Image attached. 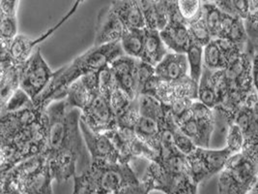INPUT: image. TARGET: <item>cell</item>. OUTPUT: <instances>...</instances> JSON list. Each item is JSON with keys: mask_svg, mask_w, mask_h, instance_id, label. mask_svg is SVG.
<instances>
[{"mask_svg": "<svg viewBox=\"0 0 258 194\" xmlns=\"http://www.w3.org/2000/svg\"><path fill=\"white\" fill-rule=\"evenodd\" d=\"M141 11L143 14L146 29L158 30L157 29V18H156V9L154 0H141L139 1Z\"/></svg>", "mask_w": 258, "mask_h": 194, "instance_id": "cell-40", "label": "cell"}, {"mask_svg": "<svg viewBox=\"0 0 258 194\" xmlns=\"http://www.w3.org/2000/svg\"><path fill=\"white\" fill-rule=\"evenodd\" d=\"M156 75L155 67L144 62V61L139 60V65H138V74H137V79H138V95L140 96L141 93V90L145 84L152 78L153 76Z\"/></svg>", "mask_w": 258, "mask_h": 194, "instance_id": "cell-41", "label": "cell"}, {"mask_svg": "<svg viewBox=\"0 0 258 194\" xmlns=\"http://www.w3.org/2000/svg\"><path fill=\"white\" fill-rule=\"evenodd\" d=\"M251 55H252V81H253L254 89L258 94V52L251 53Z\"/></svg>", "mask_w": 258, "mask_h": 194, "instance_id": "cell-45", "label": "cell"}, {"mask_svg": "<svg viewBox=\"0 0 258 194\" xmlns=\"http://www.w3.org/2000/svg\"><path fill=\"white\" fill-rule=\"evenodd\" d=\"M160 34L166 48L172 53L186 55L192 40L187 22L179 11L178 1H169V22Z\"/></svg>", "mask_w": 258, "mask_h": 194, "instance_id": "cell-10", "label": "cell"}, {"mask_svg": "<svg viewBox=\"0 0 258 194\" xmlns=\"http://www.w3.org/2000/svg\"><path fill=\"white\" fill-rule=\"evenodd\" d=\"M109 102L117 119L118 117L123 115L127 110L129 109L134 100L126 92H124L118 85H116L110 94Z\"/></svg>", "mask_w": 258, "mask_h": 194, "instance_id": "cell-35", "label": "cell"}, {"mask_svg": "<svg viewBox=\"0 0 258 194\" xmlns=\"http://www.w3.org/2000/svg\"><path fill=\"white\" fill-rule=\"evenodd\" d=\"M53 75L54 72L42 56L41 48L37 47L31 57L22 65L20 88L34 102L47 88Z\"/></svg>", "mask_w": 258, "mask_h": 194, "instance_id": "cell-7", "label": "cell"}, {"mask_svg": "<svg viewBox=\"0 0 258 194\" xmlns=\"http://www.w3.org/2000/svg\"><path fill=\"white\" fill-rule=\"evenodd\" d=\"M156 75L165 82L181 81L189 76L188 59L185 54L168 53L155 67Z\"/></svg>", "mask_w": 258, "mask_h": 194, "instance_id": "cell-17", "label": "cell"}, {"mask_svg": "<svg viewBox=\"0 0 258 194\" xmlns=\"http://www.w3.org/2000/svg\"><path fill=\"white\" fill-rule=\"evenodd\" d=\"M232 156L225 147L221 150H210L198 147L188 157V177L197 185L207 182L213 176L219 175Z\"/></svg>", "mask_w": 258, "mask_h": 194, "instance_id": "cell-6", "label": "cell"}, {"mask_svg": "<svg viewBox=\"0 0 258 194\" xmlns=\"http://www.w3.org/2000/svg\"><path fill=\"white\" fill-rule=\"evenodd\" d=\"M162 122L147 116H140L136 125V133L145 144L149 146L159 155V138L162 129Z\"/></svg>", "mask_w": 258, "mask_h": 194, "instance_id": "cell-22", "label": "cell"}, {"mask_svg": "<svg viewBox=\"0 0 258 194\" xmlns=\"http://www.w3.org/2000/svg\"><path fill=\"white\" fill-rule=\"evenodd\" d=\"M258 149L232 155L219 174V194H247L257 180Z\"/></svg>", "mask_w": 258, "mask_h": 194, "instance_id": "cell-4", "label": "cell"}, {"mask_svg": "<svg viewBox=\"0 0 258 194\" xmlns=\"http://www.w3.org/2000/svg\"><path fill=\"white\" fill-rule=\"evenodd\" d=\"M202 7L206 24L211 34L212 39H218L223 22V13L218 8L214 1L203 2Z\"/></svg>", "mask_w": 258, "mask_h": 194, "instance_id": "cell-29", "label": "cell"}, {"mask_svg": "<svg viewBox=\"0 0 258 194\" xmlns=\"http://www.w3.org/2000/svg\"><path fill=\"white\" fill-rule=\"evenodd\" d=\"M251 189H253V190H255V191H258V177L257 180H256V182H255V184L253 185V187H252Z\"/></svg>", "mask_w": 258, "mask_h": 194, "instance_id": "cell-46", "label": "cell"}, {"mask_svg": "<svg viewBox=\"0 0 258 194\" xmlns=\"http://www.w3.org/2000/svg\"><path fill=\"white\" fill-rule=\"evenodd\" d=\"M8 48H1L0 107L3 108L13 94L20 88L22 65H16L10 58Z\"/></svg>", "mask_w": 258, "mask_h": 194, "instance_id": "cell-16", "label": "cell"}, {"mask_svg": "<svg viewBox=\"0 0 258 194\" xmlns=\"http://www.w3.org/2000/svg\"><path fill=\"white\" fill-rule=\"evenodd\" d=\"M156 162L171 175L188 176V157L182 154L176 147L168 152L160 154Z\"/></svg>", "mask_w": 258, "mask_h": 194, "instance_id": "cell-23", "label": "cell"}, {"mask_svg": "<svg viewBox=\"0 0 258 194\" xmlns=\"http://www.w3.org/2000/svg\"><path fill=\"white\" fill-rule=\"evenodd\" d=\"M143 94L155 97L166 105L184 98L196 101L199 100V85L189 76L181 81L165 82L155 75L143 86L141 95Z\"/></svg>", "mask_w": 258, "mask_h": 194, "instance_id": "cell-8", "label": "cell"}, {"mask_svg": "<svg viewBox=\"0 0 258 194\" xmlns=\"http://www.w3.org/2000/svg\"><path fill=\"white\" fill-rule=\"evenodd\" d=\"M140 182L130 163L92 161L87 169L74 178L72 194H118L126 186Z\"/></svg>", "mask_w": 258, "mask_h": 194, "instance_id": "cell-3", "label": "cell"}, {"mask_svg": "<svg viewBox=\"0 0 258 194\" xmlns=\"http://www.w3.org/2000/svg\"><path fill=\"white\" fill-rule=\"evenodd\" d=\"M178 177L167 173L159 163L150 162L141 182L149 192L158 190L164 194H172Z\"/></svg>", "mask_w": 258, "mask_h": 194, "instance_id": "cell-18", "label": "cell"}, {"mask_svg": "<svg viewBox=\"0 0 258 194\" xmlns=\"http://www.w3.org/2000/svg\"><path fill=\"white\" fill-rule=\"evenodd\" d=\"M80 4H81V1H76L70 11L66 14V16L59 22L58 24H56L55 26L49 28L47 32L42 34L39 38L32 39V38L25 36V35H18L16 37L7 50L10 58L12 59L13 62L16 65H23L24 62L31 57V55L33 54L36 48L39 47L38 44L40 42L46 40L53 32H55L62 24H64L69 18H71L75 14L78 7L80 6Z\"/></svg>", "mask_w": 258, "mask_h": 194, "instance_id": "cell-14", "label": "cell"}, {"mask_svg": "<svg viewBox=\"0 0 258 194\" xmlns=\"http://www.w3.org/2000/svg\"><path fill=\"white\" fill-rule=\"evenodd\" d=\"M176 124L198 147L209 149L212 134L216 128V117L213 110L197 100L188 114Z\"/></svg>", "mask_w": 258, "mask_h": 194, "instance_id": "cell-5", "label": "cell"}, {"mask_svg": "<svg viewBox=\"0 0 258 194\" xmlns=\"http://www.w3.org/2000/svg\"><path fill=\"white\" fill-rule=\"evenodd\" d=\"M214 2L223 14L243 21L247 19L249 9V1L247 0H220Z\"/></svg>", "mask_w": 258, "mask_h": 194, "instance_id": "cell-30", "label": "cell"}, {"mask_svg": "<svg viewBox=\"0 0 258 194\" xmlns=\"http://www.w3.org/2000/svg\"><path fill=\"white\" fill-rule=\"evenodd\" d=\"M199 101L211 110L219 106V98L212 84L211 70L205 66L199 85Z\"/></svg>", "mask_w": 258, "mask_h": 194, "instance_id": "cell-26", "label": "cell"}, {"mask_svg": "<svg viewBox=\"0 0 258 194\" xmlns=\"http://www.w3.org/2000/svg\"><path fill=\"white\" fill-rule=\"evenodd\" d=\"M203 59L204 66L211 71L224 70L229 65L216 39H213L209 44L204 47Z\"/></svg>", "mask_w": 258, "mask_h": 194, "instance_id": "cell-25", "label": "cell"}, {"mask_svg": "<svg viewBox=\"0 0 258 194\" xmlns=\"http://www.w3.org/2000/svg\"><path fill=\"white\" fill-rule=\"evenodd\" d=\"M248 42H255L258 40V0L249 1L248 16L245 21Z\"/></svg>", "mask_w": 258, "mask_h": 194, "instance_id": "cell-36", "label": "cell"}, {"mask_svg": "<svg viewBox=\"0 0 258 194\" xmlns=\"http://www.w3.org/2000/svg\"><path fill=\"white\" fill-rule=\"evenodd\" d=\"M44 112L38 108H26L1 116L0 143L20 138L43 120Z\"/></svg>", "mask_w": 258, "mask_h": 194, "instance_id": "cell-9", "label": "cell"}, {"mask_svg": "<svg viewBox=\"0 0 258 194\" xmlns=\"http://www.w3.org/2000/svg\"><path fill=\"white\" fill-rule=\"evenodd\" d=\"M223 39L231 42L243 51H246L248 44V35L246 32L245 21L235 19L234 23L232 24Z\"/></svg>", "mask_w": 258, "mask_h": 194, "instance_id": "cell-32", "label": "cell"}, {"mask_svg": "<svg viewBox=\"0 0 258 194\" xmlns=\"http://www.w3.org/2000/svg\"><path fill=\"white\" fill-rule=\"evenodd\" d=\"M118 194H150L144 184L141 182L131 184L123 188Z\"/></svg>", "mask_w": 258, "mask_h": 194, "instance_id": "cell-44", "label": "cell"}, {"mask_svg": "<svg viewBox=\"0 0 258 194\" xmlns=\"http://www.w3.org/2000/svg\"><path fill=\"white\" fill-rule=\"evenodd\" d=\"M226 132V148L232 155L241 153L245 146V136L242 129L232 122L228 125Z\"/></svg>", "mask_w": 258, "mask_h": 194, "instance_id": "cell-34", "label": "cell"}, {"mask_svg": "<svg viewBox=\"0 0 258 194\" xmlns=\"http://www.w3.org/2000/svg\"><path fill=\"white\" fill-rule=\"evenodd\" d=\"M0 36L1 47L9 48L13 40L18 36L17 17L5 16L0 14Z\"/></svg>", "mask_w": 258, "mask_h": 194, "instance_id": "cell-31", "label": "cell"}, {"mask_svg": "<svg viewBox=\"0 0 258 194\" xmlns=\"http://www.w3.org/2000/svg\"><path fill=\"white\" fill-rule=\"evenodd\" d=\"M126 28L110 5L103 8L97 19L95 28V47L120 43Z\"/></svg>", "mask_w": 258, "mask_h": 194, "instance_id": "cell-15", "label": "cell"}, {"mask_svg": "<svg viewBox=\"0 0 258 194\" xmlns=\"http://www.w3.org/2000/svg\"><path fill=\"white\" fill-rule=\"evenodd\" d=\"M173 135H174V145L182 154L189 156L198 149V146L196 145L188 136H186L179 129L177 124L173 129Z\"/></svg>", "mask_w": 258, "mask_h": 194, "instance_id": "cell-39", "label": "cell"}, {"mask_svg": "<svg viewBox=\"0 0 258 194\" xmlns=\"http://www.w3.org/2000/svg\"><path fill=\"white\" fill-rule=\"evenodd\" d=\"M82 121L96 133H105L117 127V119L109 99L100 93L91 105L82 112Z\"/></svg>", "mask_w": 258, "mask_h": 194, "instance_id": "cell-12", "label": "cell"}, {"mask_svg": "<svg viewBox=\"0 0 258 194\" xmlns=\"http://www.w3.org/2000/svg\"><path fill=\"white\" fill-rule=\"evenodd\" d=\"M157 29L162 31L169 22V1L156 0L155 1Z\"/></svg>", "mask_w": 258, "mask_h": 194, "instance_id": "cell-42", "label": "cell"}, {"mask_svg": "<svg viewBox=\"0 0 258 194\" xmlns=\"http://www.w3.org/2000/svg\"><path fill=\"white\" fill-rule=\"evenodd\" d=\"M187 24H188V31L192 42L200 44L202 47H205L213 40L206 24L203 7L200 14L191 21L187 22Z\"/></svg>", "mask_w": 258, "mask_h": 194, "instance_id": "cell-28", "label": "cell"}, {"mask_svg": "<svg viewBox=\"0 0 258 194\" xmlns=\"http://www.w3.org/2000/svg\"><path fill=\"white\" fill-rule=\"evenodd\" d=\"M111 8L116 13L126 29H145L146 24L139 1L120 0L111 1Z\"/></svg>", "mask_w": 258, "mask_h": 194, "instance_id": "cell-19", "label": "cell"}, {"mask_svg": "<svg viewBox=\"0 0 258 194\" xmlns=\"http://www.w3.org/2000/svg\"><path fill=\"white\" fill-rule=\"evenodd\" d=\"M47 158L54 181L67 182L77 176V162L87 158L80 121L82 111L71 108L66 99L55 100L45 110Z\"/></svg>", "mask_w": 258, "mask_h": 194, "instance_id": "cell-1", "label": "cell"}, {"mask_svg": "<svg viewBox=\"0 0 258 194\" xmlns=\"http://www.w3.org/2000/svg\"><path fill=\"white\" fill-rule=\"evenodd\" d=\"M54 181L48 162L32 173L20 187V194H53Z\"/></svg>", "mask_w": 258, "mask_h": 194, "instance_id": "cell-20", "label": "cell"}, {"mask_svg": "<svg viewBox=\"0 0 258 194\" xmlns=\"http://www.w3.org/2000/svg\"><path fill=\"white\" fill-rule=\"evenodd\" d=\"M34 107L35 105L33 100L28 96L23 89L19 88L9 99L7 104L3 108H1V116L9 113H14L20 110Z\"/></svg>", "mask_w": 258, "mask_h": 194, "instance_id": "cell-33", "label": "cell"}, {"mask_svg": "<svg viewBox=\"0 0 258 194\" xmlns=\"http://www.w3.org/2000/svg\"><path fill=\"white\" fill-rule=\"evenodd\" d=\"M192 103H194V100L184 98V99L175 100L172 103H170L169 105H167L169 112L176 123L178 121H181L188 114L189 110L191 108Z\"/></svg>", "mask_w": 258, "mask_h": 194, "instance_id": "cell-38", "label": "cell"}, {"mask_svg": "<svg viewBox=\"0 0 258 194\" xmlns=\"http://www.w3.org/2000/svg\"><path fill=\"white\" fill-rule=\"evenodd\" d=\"M203 51L204 47L198 43L191 42L186 53L189 68V77L198 85H200V79L204 69Z\"/></svg>", "mask_w": 258, "mask_h": 194, "instance_id": "cell-27", "label": "cell"}, {"mask_svg": "<svg viewBox=\"0 0 258 194\" xmlns=\"http://www.w3.org/2000/svg\"><path fill=\"white\" fill-rule=\"evenodd\" d=\"M99 94L100 73H92L72 84L66 90L64 99H66L71 108L81 110L83 112L91 105Z\"/></svg>", "mask_w": 258, "mask_h": 194, "instance_id": "cell-13", "label": "cell"}, {"mask_svg": "<svg viewBox=\"0 0 258 194\" xmlns=\"http://www.w3.org/2000/svg\"><path fill=\"white\" fill-rule=\"evenodd\" d=\"M80 125L85 141V146L91 156V162L101 161L109 164L125 163L116 147L106 132L96 133L86 125L82 119Z\"/></svg>", "mask_w": 258, "mask_h": 194, "instance_id": "cell-11", "label": "cell"}, {"mask_svg": "<svg viewBox=\"0 0 258 194\" xmlns=\"http://www.w3.org/2000/svg\"><path fill=\"white\" fill-rule=\"evenodd\" d=\"M122 56L124 52L120 43L93 46L54 72L47 88L34 101L36 108L45 111L53 101L64 99L66 90L76 81L86 75L101 72Z\"/></svg>", "mask_w": 258, "mask_h": 194, "instance_id": "cell-2", "label": "cell"}, {"mask_svg": "<svg viewBox=\"0 0 258 194\" xmlns=\"http://www.w3.org/2000/svg\"><path fill=\"white\" fill-rule=\"evenodd\" d=\"M247 194H258V191H255V190H253V189H251L249 192Z\"/></svg>", "mask_w": 258, "mask_h": 194, "instance_id": "cell-47", "label": "cell"}, {"mask_svg": "<svg viewBox=\"0 0 258 194\" xmlns=\"http://www.w3.org/2000/svg\"><path fill=\"white\" fill-rule=\"evenodd\" d=\"M202 1L199 0H178V8L186 22L195 19L202 9Z\"/></svg>", "mask_w": 258, "mask_h": 194, "instance_id": "cell-37", "label": "cell"}, {"mask_svg": "<svg viewBox=\"0 0 258 194\" xmlns=\"http://www.w3.org/2000/svg\"><path fill=\"white\" fill-rule=\"evenodd\" d=\"M145 29L125 30L120 41L121 47L125 56L137 60H141L145 42Z\"/></svg>", "mask_w": 258, "mask_h": 194, "instance_id": "cell-24", "label": "cell"}, {"mask_svg": "<svg viewBox=\"0 0 258 194\" xmlns=\"http://www.w3.org/2000/svg\"><path fill=\"white\" fill-rule=\"evenodd\" d=\"M168 55V48L164 45L159 30L145 29V42L142 58L144 61L156 67Z\"/></svg>", "mask_w": 258, "mask_h": 194, "instance_id": "cell-21", "label": "cell"}, {"mask_svg": "<svg viewBox=\"0 0 258 194\" xmlns=\"http://www.w3.org/2000/svg\"><path fill=\"white\" fill-rule=\"evenodd\" d=\"M20 1L18 0H1L0 2V14L5 16L17 17Z\"/></svg>", "mask_w": 258, "mask_h": 194, "instance_id": "cell-43", "label": "cell"}]
</instances>
